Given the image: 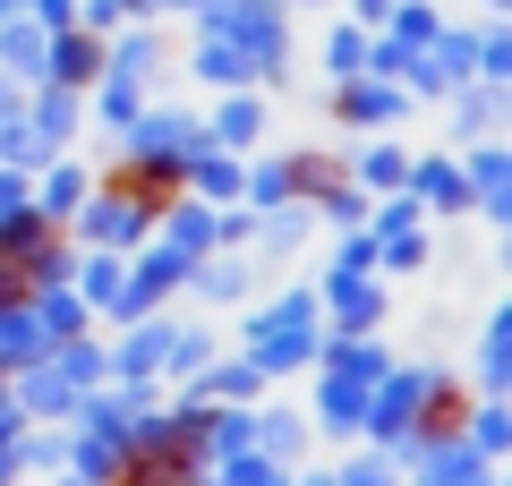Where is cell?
I'll list each match as a JSON object with an SVG mask.
<instances>
[{
	"label": "cell",
	"mask_w": 512,
	"mask_h": 486,
	"mask_svg": "<svg viewBox=\"0 0 512 486\" xmlns=\"http://www.w3.org/2000/svg\"><path fill=\"white\" fill-rule=\"evenodd\" d=\"M94 60H103V52H94L86 35H69V43H60V77H94Z\"/></svg>",
	"instance_id": "1"
}]
</instances>
